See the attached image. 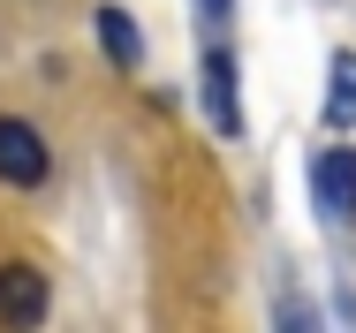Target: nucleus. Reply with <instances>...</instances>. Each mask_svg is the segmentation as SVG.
<instances>
[{
    "instance_id": "obj_1",
    "label": "nucleus",
    "mask_w": 356,
    "mask_h": 333,
    "mask_svg": "<svg viewBox=\"0 0 356 333\" xmlns=\"http://www.w3.org/2000/svg\"><path fill=\"white\" fill-rule=\"evenodd\" d=\"M46 174H54L46 136L31 129L23 114H0V182L8 190H46Z\"/></svg>"
},
{
    "instance_id": "obj_2",
    "label": "nucleus",
    "mask_w": 356,
    "mask_h": 333,
    "mask_svg": "<svg viewBox=\"0 0 356 333\" xmlns=\"http://www.w3.org/2000/svg\"><path fill=\"white\" fill-rule=\"evenodd\" d=\"M311 204H318V220H334V227L356 220V152L349 144H334V152L311 159Z\"/></svg>"
},
{
    "instance_id": "obj_3",
    "label": "nucleus",
    "mask_w": 356,
    "mask_h": 333,
    "mask_svg": "<svg viewBox=\"0 0 356 333\" xmlns=\"http://www.w3.org/2000/svg\"><path fill=\"white\" fill-rule=\"evenodd\" d=\"M197 99H205L213 136H243V99H235V54H227V46H205V61H197Z\"/></svg>"
},
{
    "instance_id": "obj_4",
    "label": "nucleus",
    "mask_w": 356,
    "mask_h": 333,
    "mask_svg": "<svg viewBox=\"0 0 356 333\" xmlns=\"http://www.w3.org/2000/svg\"><path fill=\"white\" fill-rule=\"evenodd\" d=\"M46 303H54V288H46V273H38V266H23V258L0 266V318H8V326H38Z\"/></svg>"
},
{
    "instance_id": "obj_5",
    "label": "nucleus",
    "mask_w": 356,
    "mask_h": 333,
    "mask_svg": "<svg viewBox=\"0 0 356 333\" xmlns=\"http://www.w3.org/2000/svg\"><path fill=\"white\" fill-rule=\"evenodd\" d=\"M326 129H356V54L349 46L326 61Z\"/></svg>"
},
{
    "instance_id": "obj_6",
    "label": "nucleus",
    "mask_w": 356,
    "mask_h": 333,
    "mask_svg": "<svg viewBox=\"0 0 356 333\" xmlns=\"http://www.w3.org/2000/svg\"><path fill=\"white\" fill-rule=\"evenodd\" d=\"M99 46H106V61H114V68H137V61H144V38H137V15H129V8H114V0H106V8H99Z\"/></svg>"
},
{
    "instance_id": "obj_7",
    "label": "nucleus",
    "mask_w": 356,
    "mask_h": 333,
    "mask_svg": "<svg viewBox=\"0 0 356 333\" xmlns=\"http://www.w3.org/2000/svg\"><path fill=\"white\" fill-rule=\"evenodd\" d=\"M205 8V23H227V0H197Z\"/></svg>"
}]
</instances>
